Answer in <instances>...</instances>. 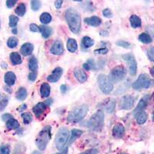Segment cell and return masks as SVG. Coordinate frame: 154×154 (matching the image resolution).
Wrapping results in <instances>:
<instances>
[{"label":"cell","instance_id":"obj_42","mask_svg":"<svg viewBox=\"0 0 154 154\" xmlns=\"http://www.w3.org/2000/svg\"><path fill=\"white\" fill-rule=\"evenodd\" d=\"M9 148L6 146H2L0 147V154H9Z\"/></svg>","mask_w":154,"mask_h":154},{"label":"cell","instance_id":"obj_59","mask_svg":"<svg viewBox=\"0 0 154 154\" xmlns=\"http://www.w3.org/2000/svg\"><path fill=\"white\" fill-rule=\"evenodd\" d=\"M120 154H127V153H125V152H122V153H120Z\"/></svg>","mask_w":154,"mask_h":154},{"label":"cell","instance_id":"obj_18","mask_svg":"<svg viewBox=\"0 0 154 154\" xmlns=\"http://www.w3.org/2000/svg\"><path fill=\"white\" fill-rule=\"evenodd\" d=\"M16 75L14 72H7L5 74V77H4V80L5 82L8 86H12L15 84L16 82Z\"/></svg>","mask_w":154,"mask_h":154},{"label":"cell","instance_id":"obj_5","mask_svg":"<svg viewBox=\"0 0 154 154\" xmlns=\"http://www.w3.org/2000/svg\"><path fill=\"white\" fill-rule=\"evenodd\" d=\"M69 136V132L66 128L63 127L59 130L55 140L56 147L59 150H62L63 149L65 144L68 141Z\"/></svg>","mask_w":154,"mask_h":154},{"label":"cell","instance_id":"obj_25","mask_svg":"<svg viewBox=\"0 0 154 154\" xmlns=\"http://www.w3.org/2000/svg\"><path fill=\"white\" fill-rule=\"evenodd\" d=\"M39 28H40V32L43 38H48L53 33V30H52L50 27L46 26L43 25V26H39Z\"/></svg>","mask_w":154,"mask_h":154},{"label":"cell","instance_id":"obj_36","mask_svg":"<svg viewBox=\"0 0 154 154\" xmlns=\"http://www.w3.org/2000/svg\"><path fill=\"white\" fill-rule=\"evenodd\" d=\"M18 22H19V17L16 16H13V15H11L9 16V26L11 27H14L17 25Z\"/></svg>","mask_w":154,"mask_h":154},{"label":"cell","instance_id":"obj_7","mask_svg":"<svg viewBox=\"0 0 154 154\" xmlns=\"http://www.w3.org/2000/svg\"><path fill=\"white\" fill-rule=\"evenodd\" d=\"M126 75V69L123 66H117L111 70L109 78L112 82H118L123 80Z\"/></svg>","mask_w":154,"mask_h":154},{"label":"cell","instance_id":"obj_43","mask_svg":"<svg viewBox=\"0 0 154 154\" xmlns=\"http://www.w3.org/2000/svg\"><path fill=\"white\" fill-rule=\"evenodd\" d=\"M103 14L105 17L106 18H111L112 16V13L109 9H105L103 11Z\"/></svg>","mask_w":154,"mask_h":154},{"label":"cell","instance_id":"obj_52","mask_svg":"<svg viewBox=\"0 0 154 154\" xmlns=\"http://www.w3.org/2000/svg\"><path fill=\"white\" fill-rule=\"evenodd\" d=\"M26 107H27L26 104H23V105L20 106L18 108V111H20V112H21V111H23L24 109H26Z\"/></svg>","mask_w":154,"mask_h":154},{"label":"cell","instance_id":"obj_55","mask_svg":"<svg viewBox=\"0 0 154 154\" xmlns=\"http://www.w3.org/2000/svg\"><path fill=\"white\" fill-rule=\"evenodd\" d=\"M56 154H67V149H63V150H62L60 152H58V153Z\"/></svg>","mask_w":154,"mask_h":154},{"label":"cell","instance_id":"obj_34","mask_svg":"<svg viewBox=\"0 0 154 154\" xmlns=\"http://www.w3.org/2000/svg\"><path fill=\"white\" fill-rule=\"evenodd\" d=\"M22 118L23 119L24 124H29L32 121V116L30 112H23L22 113Z\"/></svg>","mask_w":154,"mask_h":154},{"label":"cell","instance_id":"obj_50","mask_svg":"<svg viewBox=\"0 0 154 154\" xmlns=\"http://www.w3.org/2000/svg\"><path fill=\"white\" fill-rule=\"evenodd\" d=\"M68 89H69V87L66 86V85H62V86H60V90H61V93H63V94H65L66 93H67Z\"/></svg>","mask_w":154,"mask_h":154},{"label":"cell","instance_id":"obj_27","mask_svg":"<svg viewBox=\"0 0 154 154\" xmlns=\"http://www.w3.org/2000/svg\"><path fill=\"white\" fill-rule=\"evenodd\" d=\"M20 126L19 123L14 118H12L6 122V127L9 130H16Z\"/></svg>","mask_w":154,"mask_h":154},{"label":"cell","instance_id":"obj_28","mask_svg":"<svg viewBox=\"0 0 154 154\" xmlns=\"http://www.w3.org/2000/svg\"><path fill=\"white\" fill-rule=\"evenodd\" d=\"M29 68L32 72H36L38 69V61L35 56L30 58L29 61Z\"/></svg>","mask_w":154,"mask_h":154},{"label":"cell","instance_id":"obj_48","mask_svg":"<svg viewBox=\"0 0 154 154\" xmlns=\"http://www.w3.org/2000/svg\"><path fill=\"white\" fill-rule=\"evenodd\" d=\"M12 115H11V114H9V113L3 114V115H2V120L6 121V122H7L8 120H9L10 119H12Z\"/></svg>","mask_w":154,"mask_h":154},{"label":"cell","instance_id":"obj_3","mask_svg":"<svg viewBox=\"0 0 154 154\" xmlns=\"http://www.w3.org/2000/svg\"><path fill=\"white\" fill-rule=\"evenodd\" d=\"M104 125V113L102 110H98L93 114L87 123V127L94 131H100Z\"/></svg>","mask_w":154,"mask_h":154},{"label":"cell","instance_id":"obj_26","mask_svg":"<svg viewBox=\"0 0 154 154\" xmlns=\"http://www.w3.org/2000/svg\"><path fill=\"white\" fill-rule=\"evenodd\" d=\"M27 90L26 88L21 87L18 89V91L16 93V97L19 100H24L27 97Z\"/></svg>","mask_w":154,"mask_h":154},{"label":"cell","instance_id":"obj_4","mask_svg":"<svg viewBox=\"0 0 154 154\" xmlns=\"http://www.w3.org/2000/svg\"><path fill=\"white\" fill-rule=\"evenodd\" d=\"M51 139V127L49 126L43 128V130H41L37 137L35 143L37 147L40 150H44L47 146L49 140Z\"/></svg>","mask_w":154,"mask_h":154},{"label":"cell","instance_id":"obj_58","mask_svg":"<svg viewBox=\"0 0 154 154\" xmlns=\"http://www.w3.org/2000/svg\"><path fill=\"white\" fill-rule=\"evenodd\" d=\"M0 28H1V20H0Z\"/></svg>","mask_w":154,"mask_h":154},{"label":"cell","instance_id":"obj_45","mask_svg":"<svg viewBox=\"0 0 154 154\" xmlns=\"http://www.w3.org/2000/svg\"><path fill=\"white\" fill-rule=\"evenodd\" d=\"M79 154H98V150L96 149H89Z\"/></svg>","mask_w":154,"mask_h":154},{"label":"cell","instance_id":"obj_41","mask_svg":"<svg viewBox=\"0 0 154 154\" xmlns=\"http://www.w3.org/2000/svg\"><path fill=\"white\" fill-rule=\"evenodd\" d=\"M8 105V100L7 99H3L2 101L0 102V112L5 109L6 106Z\"/></svg>","mask_w":154,"mask_h":154},{"label":"cell","instance_id":"obj_49","mask_svg":"<svg viewBox=\"0 0 154 154\" xmlns=\"http://www.w3.org/2000/svg\"><path fill=\"white\" fill-rule=\"evenodd\" d=\"M97 53H101V54H106L108 52V49L106 48H102V49H98L95 51Z\"/></svg>","mask_w":154,"mask_h":154},{"label":"cell","instance_id":"obj_51","mask_svg":"<svg viewBox=\"0 0 154 154\" xmlns=\"http://www.w3.org/2000/svg\"><path fill=\"white\" fill-rule=\"evenodd\" d=\"M62 4H63V1L62 0L56 1V2H55V6H56V9H60L62 6Z\"/></svg>","mask_w":154,"mask_h":154},{"label":"cell","instance_id":"obj_17","mask_svg":"<svg viewBox=\"0 0 154 154\" xmlns=\"http://www.w3.org/2000/svg\"><path fill=\"white\" fill-rule=\"evenodd\" d=\"M84 22L89 26H91L96 27L99 26L102 23V20L100 17L98 16H91V17L86 18L84 19Z\"/></svg>","mask_w":154,"mask_h":154},{"label":"cell","instance_id":"obj_44","mask_svg":"<svg viewBox=\"0 0 154 154\" xmlns=\"http://www.w3.org/2000/svg\"><path fill=\"white\" fill-rule=\"evenodd\" d=\"M36 77H37V73L36 72H31L29 74V79L32 82H34V81L36 79Z\"/></svg>","mask_w":154,"mask_h":154},{"label":"cell","instance_id":"obj_2","mask_svg":"<svg viewBox=\"0 0 154 154\" xmlns=\"http://www.w3.org/2000/svg\"><path fill=\"white\" fill-rule=\"evenodd\" d=\"M88 109H89V107L86 104H82V105L77 106L76 108L73 109L72 111L69 112L67 120L69 123H78L86 116Z\"/></svg>","mask_w":154,"mask_h":154},{"label":"cell","instance_id":"obj_22","mask_svg":"<svg viewBox=\"0 0 154 154\" xmlns=\"http://www.w3.org/2000/svg\"><path fill=\"white\" fill-rule=\"evenodd\" d=\"M82 134V130H77V129H74L71 131V136L69 137V145L70 144H72L74 141H75V140L79 138L80 137L81 135Z\"/></svg>","mask_w":154,"mask_h":154},{"label":"cell","instance_id":"obj_21","mask_svg":"<svg viewBox=\"0 0 154 154\" xmlns=\"http://www.w3.org/2000/svg\"><path fill=\"white\" fill-rule=\"evenodd\" d=\"M136 119H137V122L138 124H143L148 119V115L144 111H141L136 114Z\"/></svg>","mask_w":154,"mask_h":154},{"label":"cell","instance_id":"obj_56","mask_svg":"<svg viewBox=\"0 0 154 154\" xmlns=\"http://www.w3.org/2000/svg\"><path fill=\"white\" fill-rule=\"evenodd\" d=\"M150 74L154 78V66H152V68L150 69Z\"/></svg>","mask_w":154,"mask_h":154},{"label":"cell","instance_id":"obj_14","mask_svg":"<svg viewBox=\"0 0 154 154\" xmlns=\"http://www.w3.org/2000/svg\"><path fill=\"white\" fill-rule=\"evenodd\" d=\"M51 53L54 55H62L64 52V48H63V42L60 40H56L50 50Z\"/></svg>","mask_w":154,"mask_h":154},{"label":"cell","instance_id":"obj_9","mask_svg":"<svg viewBox=\"0 0 154 154\" xmlns=\"http://www.w3.org/2000/svg\"><path fill=\"white\" fill-rule=\"evenodd\" d=\"M47 109L48 106L45 103H38L32 108V111H33L36 118L41 119L42 117H43L44 116H46Z\"/></svg>","mask_w":154,"mask_h":154},{"label":"cell","instance_id":"obj_31","mask_svg":"<svg viewBox=\"0 0 154 154\" xmlns=\"http://www.w3.org/2000/svg\"><path fill=\"white\" fill-rule=\"evenodd\" d=\"M26 5L24 3L19 4V5L15 9V12L19 16H24L25 13H26Z\"/></svg>","mask_w":154,"mask_h":154},{"label":"cell","instance_id":"obj_54","mask_svg":"<svg viewBox=\"0 0 154 154\" xmlns=\"http://www.w3.org/2000/svg\"><path fill=\"white\" fill-rule=\"evenodd\" d=\"M45 103H46V105L49 106H50L51 104L53 103V100H51V99H49V100H47L46 102H45Z\"/></svg>","mask_w":154,"mask_h":154},{"label":"cell","instance_id":"obj_57","mask_svg":"<svg viewBox=\"0 0 154 154\" xmlns=\"http://www.w3.org/2000/svg\"><path fill=\"white\" fill-rule=\"evenodd\" d=\"M12 33L17 34V29H16V28H13V29H12Z\"/></svg>","mask_w":154,"mask_h":154},{"label":"cell","instance_id":"obj_1","mask_svg":"<svg viewBox=\"0 0 154 154\" xmlns=\"http://www.w3.org/2000/svg\"><path fill=\"white\" fill-rule=\"evenodd\" d=\"M66 19L70 30L73 33H79L81 28V19L79 12L73 8H69L66 12Z\"/></svg>","mask_w":154,"mask_h":154},{"label":"cell","instance_id":"obj_37","mask_svg":"<svg viewBox=\"0 0 154 154\" xmlns=\"http://www.w3.org/2000/svg\"><path fill=\"white\" fill-rule=\"evenodd\" d=\"M116 44L117 46H121V47H123V48H125V49H130V48L131 47V44H130V42H128L124 40L118 41V42H116Z\"/></svg>","mask_w":154,"mask_h":154},{"label":"cell","instance_id":"obj_12","mask_svg":"<svg viewBox=\"0 0 154 154\" xmlns=\"http://www.w3.org/2000/svg\"><path fill=\"white\" fill-rule=\"evenodd\" d=\"M63 73V70L61 67H57L53 71L52 74L47 77V80L51 82H56L60 80V77Z\"/></svg>","mask_w":154,"mask_h":154},{"label":"cell","instance_id":"obj_8","mask_svg":"<svg viewBox=\"0 0 154 154\" xmlns=\"http://www.w3.org/2000/svg\"><path fill=\"white\" fill-rule=\"evenodd\" d=\"M151 86V80L147 74H141L138 79L133 83V88L137 90L148 89Z\"/></svg>","mask_w":154,"mask_h":154},{"label":"cell","instance_id":"obj_16","mask_svg":"<svg viewBox=\"0 0 154 154\" xmlns=\"http://www.w3.org/2000/svg\"><path fill=\"white\" fill-rule=\"evenodd\" d=\"M33 49V45L32 43H29V42H26V43L23 44V46H22L21 49H20V53L24 56H27L32 54Z\"/></svg>","mask_w":154,"mask_h":154},{"label":"cell","instance_id":"obj_33","mask_svg":"<svg viewBox=\"0 0 154 154\" xmlns=\"http://www.w3.org/2000/svg\"><path fill=\"white\" fill-rule=\"evenodd\" d=\"M52 20V16L48 12H43L40 16V22L42 24H48Z\"/></svg>","mask_w":154,"mask_h":154},{"label":"cell","instance_id":"obj_35","mask_svg":"<svg viewBox=\"0 0 154 154\" xmlns=\"http://www.w3.org/2000/svg\"><path fill=\"white\" fill-rule=\"evenodd\" d=\"M18 45V38L15 36L9 37L7 41V46L9 48H15Z\"/></svg>","mask_w":154,"mask_h":154},{"label":"cell","instance_id":"obj_6","mask_svg":"<svg viewBox=\"0 0 154 154\" xmlns=\"http://www.w3.org/2000/svg\"><path fill=\"white\" fill-rule=\"evenodd\" d=\"M98 84L101 91L104 94H109L113 89V85L111 80L107 75L104 74H100L98 76Z\"/></svg>","mask_w":154,"mask_h":154},{"label":"cell","instance_id":"obj_32","mask_svg":"<svg viewBox=\"0 0 154 154\" xmlns=\"http://www.w3.org/2000/svg\"><path fill=\"white\" fill-rule=\"evenodd\" d=\"M82 43L85 48H90L94 45V40L89 36H84L82 38Z\"/></svg>","mask_w":154,"mask_h":154},{"label":"cell","instance_id":"obj_30","mask_svg":"<svg viewBox=\"0 0 154 154\" xmlns=\"http://www.w3.org/2000/svg\"><path fill=\"white\" fill-rule=\"evenodd\" d=\"M77 42L74 38H69L67 41V49L71 53H74L77 49Z\"/></svg>","mask_w":154,"mask_h":154},{"label":"cell","instance_id":"obj_46","mask_svg":"<svg viewBox=\"0 0 154 154\" xmlns=\"http://www.w3.org/2000/svg\"><path fill=\"white\" fill-rule=\"evenodd\" d=\"M16 2H17V1H16V0H8V1H6V5H7L8 8H12L16 5Z\"/></svg>","mask_w":154,"mask_h":154},{"label":"cell","instance_id":"obj_47","mask_svg":"<svg viewBox=\"0 0 154 154\" xmlns=\"http://www.w3.org/2000/svg\"><path fill=\"white\" fill-rule=\"evenodd\" d=\"M146 30L149 34L154 38V26H147Z\"/></svg>","mask_w":154,"mask_h":154},{"label":"cell","instance_id":"obj_29","mask_svg":"<svg viewBox=\"0 0 154 154\" xmlns=\"http://www.w3.org/2000/svg\"><path fill=\"white\" fill-rule=\"evenodd\" d=\"M138 38L140 42L145 44H149L151 43L152 41L151 35H149L148 33H145V32L140 34V35H139Z\"/></svg>","mask_w":154,"mask_h":154},{"label":"cell","instance_id":"obj_38","mask_svg":"<svg viewBox=\"0 0 154 154\" xmlns=\"http://www.w3.org/2000/svg\"><path fill=\"white\" fill-rule=\"evenodd\" d=\"M41 7V2L39 1L33 0L31 2V8L33 11H37Z\"/></svg>","mask_w":154,"mask_h":154},{"label":"cell","instance_id":"obj_53","mask_svg":"<svg viewBox=\"0 0 154 154\" xmlns=\"http://www.w3.org/2000/svg\"><path fill=\"white\" fill-rule=\"evenodd\" d=\"M83 66V68H84V69H86V70L91 69V67H90V66H89L87 63H84V64H83V66Z\"/></svg>","mask_w":154,"mask_h":154},{"label":"cell","instance_id":"obj_23","mask_svg":"<svg viewBox=\"0 0 154 154\" xmlns=\"http://www.w3.org/2000/svg\"><path fill=\"white\" fill-rule=\"evenodd\" d=\"M10 61L12 65H19L20 63H22L21 56L16 52H13L10 54Z\"/></svg>","mask_w":154,"mask_h":154},{"label":"cell","instance_id":"obj_39","mask_svg":"<svg viewBox=\"0 0 154 154\" xmlns=\"http://www.w3.org/2000/svg\"><path fill=\"white\" fill-rule=\"evenodd\" d=\"M147 56L152 62H154V47H150L147 50Z\"/></svg>","mask_w":154,"mask_h":154},{"label":"cell","instance_id":"obj_24","mask_svg":"<svg viewBox=\"0 0 154 154\" xmlns=\"http://www.w3.org/2000/svg\"><path fill=\"white\" fill-rule=\"evenodd\" d=\"M40 93L42 97H48L50 95V86L48 83L44 82L40 87Z\"/></svg>","mask_w":154,"mask_h":154},{"label":"cell","instance_id":"obj_40","mask_svg":"<svg viewBox=\"0 0 154 154\" xmlns=\"http://www.w3.org/2000/svg\"><path fill=\"white\" fill-rule=\"evenodd\" d=\"M29 29L31 32H40V28L39 26H38L35 23H32L29 26Z\"/></svg>","mask_w":154,"mask_h":154},{"label":"cell","instance_id":"obj_60","mask_svg":"<svg viewBox=\"0 0 154 154\" xmlns=\"http://www.w3.org/2000/svg\"><path fill=\"white\" fill-rule=\"evenodd\" d=\"M153 100H154V96H153Z\"/></svg>","mask_w":154,"mask_h":154},{"label":"cell","instance_id":"obj_19","mask_svg":"<svg viewBox=\"0 0 154 154\" xmlns=\"http://www.w3.org/2000/svg\"><path fill=\"white\" fill-rule=\"evenodd\" d=\"M148 100H149V96H146L143 98H142L140 100V101L139 102L138 105H137V109L134 110L135 113H137L139 112H141V111H143L144 109L146 107L147 103H148Z\"/></svg>","mask_w":154,"mask_h":154},{"label":"cell","instance_id":"obj_10","mask_svg":"<svg viewBox=\"0 0 154 154\" xmlns=\"http://www.w3.org/2000/svg\"><path fill=\"white\" fill-rule=\"evenodd\" d=\"M123 59L126 60L129 64V68H130V72L132 75H136L137 70V63L135 60L134 56L131 54H126L123 56Z\"/></svg>","mask_w":154,"mask_h":154},{"label":"cell","instance_id":"obj_13","mask_svg":"<svg viewBox=\"0 0 154 154\" xmlns=\"http://www.w3.org/2000/svg\"><path fill=\"white\" fill-rule=\"evenodd\" d=\"M73 74L77 80L79 81V82H81V83L85 82L87 80V75L81 68L77 67V68L74 69Z\"/></svg>","mask_w":154,"mask_h":154},{"label":"cell","instance_id":"obj_15","mask_svg":"<svg viewBox=\"0 0 154 154\" xmlns=\"http://www.w3.org/2000/svg\"><path fill=\"white\" fill-rule=\"evenodd\" d=\"M125 133V128L123 124L117 123L114 126L112 129V135L116 138H122Z\"/></svg>","mask_w":154,"mask_h":154},{"label":"cell","instance_id":"obj_20","mask_svg":"<svg viewBox=\"0 0 154 154\" xmlns=\"http://www.w3.org/2000/svg\"><path fill=\"white\" fill-rule=\"evenodd\" d=\"M130 22L131 26L134 29L140 27L141 26V25H142L141 19H140V18L139 17V16H137V15H132L130 18Z\"/></svg>","mask_w":154,"mask_h":154},{"label":"cell","instance_id":"obj_11","mask_svg":"<svg viewBox=\"0 0 154 154\" xmlns=\"http://www.w3.org/2000/svg\"><path fill=\"white\" fill-rule=\"evenodd\" d=\"M135 103V99L133 96H130V95H127V96H123L121 101L120 108L122 109H126V110H129L131 109L133 106H134Z\"/></svg>","mask_w":154,"mask_h":154}]
</instances>
